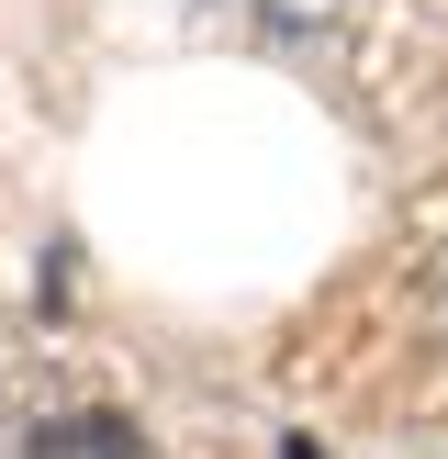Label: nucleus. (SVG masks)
Instances as JSON below:
<instances>
[{
    "label": "nucleus",
    "mask_w": 448,
    "mask_h": 459,
    "mask_svg": "<svg viewBox=\"0 0 448 459\" xmlns=\"http://www.w3.org/2000/svg\"><path fill=\"white\" fill-rule=\"evenodd\" d=\"M34 459H146V437H134V415H56L34 426Z\"/></svg>",
    "instance_id": "f257e3e1"
}]
</instances>
